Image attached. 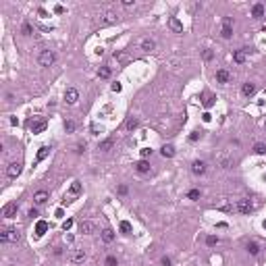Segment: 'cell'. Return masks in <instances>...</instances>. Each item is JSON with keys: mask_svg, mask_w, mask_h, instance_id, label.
<instances>
[{"mask_svg": "<svg viewBox=\"0 0 266 266\" xmlns=\"http://www.w3.org/2000/svg\"><path fill=\"white\" fill-rule=\"evenodd\" d=\"M0 241L2 243H19L21 241V233L17 229H4L0 233Z\"/></svg>", "mask_w": 266, "mask_h": 266, "instance_id": "cell-1", "label": "cell"}, {"mask_svg": "<svg viewBox=\"0 0 266 266\" xmlns=\"http://www.w3.org/2000/svg\"><path fill=\"white\" fill-rule=\"evenodd\" d=\"M37 60H40V65H42V67H52V65H54V60H56V54H54L52 50H44V52L40 54V58H37Z\"/></svg>", "mask_w": 266, "mask_h": 266, "instance_id": "cell-2", "label": "cell"}, {"mask_svg": "<svg viewBox=\"0 0 266 266\" xmlns=\"http://www.w3.org/2000/svg\"><path fill=\"white\" fill-rule=\"evenodd\" d=\"M216 208L222 210V212H233V210H237V204H233V200L225 197V200H220L218 204H216Z\"/></svg>", "mask_w": 266, "mask_h": 266, "instance_id": "cell-3", "label": "cell"}, {"mask_svg": "<svg viewBox=\"0 0 266 266\" xmlns=\"http://www.w3.org/2000/svg\"><path fill=\"white\" fill-rule=\"evenodd\" d=\"M77 100H79V92H77L75 87H69V90L65 92V102H67V104H77Z\"/></svg>", "mask_w": 266, "mask_h": 266, "instance_id": "cell-4", "label": "cell"}, {"mask_svg": "<svg viewBox=\"0 0 266 266\" xmlns=\"http://www.w3.org/2000/svg\"><path fill=\"white\" fill-rule=\"evenodd\" d=\"M237 210H239L241 214H250V212L254 210V204H252L250 200H237Z\"/></svg>", "mask_w": 266, "mask_h": 266, "instance_id": "cell-5", "label": "cell"}, {"mask_svg": "<svg viewBox=\"0 0 266 266\" xmlns=\"http://www.w3.org/2000/svg\"><path fill=\"white\" fill-rule=\"evenodd\" d=\"M233 35V19L225 17L222 19V37H231Z\"/></svg>", "mask_w": 266, "mask_h": 266, "instance_id": "cell-6", "label": "cell"}, {"mask_svg": "<svg viewBox=\"0 0 266 266\" xmlns=\"http://www.w3.org/2000/svg\"><path fill=\"white\" fill-rule=\"evenodd\" d=\"M216 160H218L220 168H231V164H233L231 156H227L225 152H218V154H216Z\"/></svg>", "mask_w": 266, "mask_h": 266, "instance_id": "cell-7", "label": "cell"}, {"mask_svg": "<svg viewBox=\"0 0 266 266\" xmlns=\"http://www.w3.org/2000/svg\"><path fill=\"white\" fill-rule=\"evenodd\" d=\"M6 175H9L11 179L19 177V175H21V164H19V162H11V164H9V168H6Z\"/></svg>", "mask_w": 266, "mask_h": 266, "instance_id": "cell-8", "label": "cell"}, {"mask_svg": "<svg viewBox=\"0 0 266 266\" xmlns=\"http://www.w3.org/2000/svg\"><path fill=\"white\" fill-rule=\"evenodd\" d=\"M168 27L173 29L175 34H183V23H181L177 17H171V19H168Z\"/></svg>", "mask_w": 266, "mask_h": 266, "instance_id": "cell-9", "label": "cell"}, {"mask_svg": "<svg viewBox=\"0 0 266 266\" xmlns=\"http://www.w3.org/2000/svg\"><path fill=\"white\" fill-rule=\"evenodd\" d=\"M15 214H17V204H15V202L6 204V206H4V210H2V216H4V218H12Z\"/></svg>", "mask_w": 266, "mask_h": 266, "instance_id": "cell-10", "label": "cell"}, {"mask_svg": "<svg viewBox=\"0 0 266 266\" xmlns=\"http://www.w3.org/2000/svg\"><path fill=\"white\" fill-rule=\"evenodd\" d=\"M191 173L193 175H204L206 173V164H204L202 160H196L193 164H191Z\"/></svg>", "mask_w": 266, "mask_h": 266, "instance_id": "cell-11", "label": "cell"}, {"mask_svg": "<svg viewBox=\"0 0 266 266\" xmlns=\"http://www.w3.org/2000/svg\"><path fill=\"white\" fill-rule=\"evenodd\" d=\"M94 222H90V220H81L79 222V231L81 233H85V235H90V233H94Z\"/></svg>", "mask_w": 266, "mask_h": 266, "instance_id": "cell-12", "label": "cell"}, {"mask_svg": "<svg viewBox=\"0 0 266 266\" xmlns=\"http://www.w3.org/2000/svg\"><path fill=\"white\" fill-rule=\"evenodd\" d=\"M154 48H156V42H154V40H150V37H144V40H141V50H144V52H150Z\"/></svg>", "mask_w": 266, "mask_h": 266, "instance_id": "cell-13", "label": "cell"}, {"mask_svg": "<svg viewBox=\"0 0 266 266\" xmlns=\"http://www.w3.org/2000/svg\"><path fill=\"white\" fill-rule=\"evenodd\" d=\"M71 260H73L75 264H81V262L85 260V250H75L73 256H71Z\"/></svg>", "mask_w": 266, "mask_h": 266, "instance_id": "cell-14", "label": "cell"}, {"mask_svg": "<svg viewBox=\"0 0 266 266\" xmlns=\"http://www.w3.org/2000/svg\"><path fill=\"white\" fill-rule=\"evenodd\" d=\"M34 200H35V204H37V206L46 204V202H48V191H44V189H42V191H37V193L34 196Z\"/></svg>", "mask_w": 266, "mask_h": 266, "instance_id": "cell-15", "label": "cell"}, {"mask_svg": "<svg viewBox=\"0 0 266 266\" xmlns=\"http://www.w3.org/2000/svg\"><path fill=\"white\" fill-rule=\"evenodd\" d=\"M229 79H231L229 71H225V69L216 71V81H218V83H229Z\"/></svg>", "mask_w": 266, "mask_h": 266, "instance_id": "cell-16", "label": "cell"}, {"mask_svg": "<svg viewBox=\"0 0 266 266\" xmlns=\"http://www.w3.org/2000/svg\"><path fill=\"white\" fill-rule=\"evenodd\" d=\"M104 25H108V23H116V15L112 11H106L104 15H102V19H100Z\"/></svg>", "mask_w": 266, "mask_h": 266, "instance_id": "cell-17", "label": "cell"}, {"mask_svg": "<svg viewBox=\"0 0 266 266\" xmlns=\"http://www.w3.org/2000/svg\"><path fill=\"white\" fill-rule=\"evenodd\" d=\"M79 193H81V183L79 181H73V185H71V189H69V196L75 197V196H79Z\"/></svg>", "mask_w": 266, "mask_h": 266, "instance_id": "cell-18", "label": "cell"}, {"mask_svg": "<svg viewBox=\"0 0 266 266\" xmlns=\"http://www.w3.org/2000/svg\"><path fill=\"white\" fill-rule=\"evenodd\" d=\"M31 129H34V133H42L46 129V121H37V123L31 121Z\"/></svg>", "mask_w": 266, "mask_h": 266, "instance_id": "cell-19", "label": "cell"}, {"mask_svg": "<svg viewBox=\"0 0 266 266\" xmlns=\"http://www.w3.org/2000/svg\"><path fill=\"white\" fill-rule=\"evenodd\" d=\"M160 154L164 156V158H171V156H175V148L168 144V146H162V150H160Z\"/></svg>", "mask_w": 266, "mask_h": 266, "instance_id": "cell-20", "label": "cell"}, {"mask_svg": "<svg viewBox=\"0 0 266 266\" xmlns=\"http://www.w3.org/2000/svg\"><path fill=\"white\" fill-rule=\"evenodd\" d=\"M48 152H50V148H48V146H42V148L37 150V158H35V162H42L48 156Z\"/></svg>", "mask_w": 266, "mask_h": 266, "instance_id": "cell-21", "label": "cell"}, {"mask_svg": "<svg viewBox=\"0 0 266 266\" xmlns=\"http://www.w3.org/2000/svg\"><path fill=\"white\" fill-rule=\"evenodd\" d=\"M135 168H137L139 173H150V164H148V160H139L137 164H135Z\"/></svg>", "mask_w": 266, "mask_h": 266, "instance_id": "cell-22", "label": "cell"}, {"mask_svg": "<svg viewBox=\"0 0 266 266\" xmlns=\"http://www.w3.org/2000/svg\"><path fill=\"white\" fill-rule=\"evenodd\" d=\"M254 92H256V85H254V83H250V81H247V83L243 85V96H252Z\"/></svg>", "mask_w": 266, "mask_h": 266, "instance_id": "cell-23", "label": "cell"}, {"mask_svg": "<svg viewBox=\"0 0 266 266\" xmlns=\"http://www.w3.org/2000/svg\"><path fill=\"white\" fill-rule=\"evenodd\" d=\"M46 231H48V222L40 220V222H37V227H35V233H37V235H44Z\"/></svg>", "mask_w": 266, "mask_h": 266, "instance_id": "cell-24", "label": "cell"}, {"mask_svg": "<svg viewBox=\"0 0 266 266\" xmlns=\"http://www.w3.org/2000/svg\"><path fill=\"white\" fill-rule=\"evenodd\" d=\"M252 15H254V19H260V17L264 15V6H262V4H256L254 11H252Z\"/></svg>", "mask_w": 266, "mask_h": 266, "instance_id": "cell-25", "label": "cell"}, {"mask_svg": "<svg viewBox=\"0 0 266 266\" xmlns=\"http://www.w3.org/2000/svg\"><path fill=\"white\" fill-rule=\"evenodd\" d=\"M102 239H104L106 243H110L112 239H115V233L110 231V229H104V231H102Z\"/></svg>", "mask_w": 266, "mask_h": 266, "instance_id": "cell-26", "label": "cell"}, {"mask_svg": "<svg viewBox=\"0 0 266 266\" xmlns=\"http://www.w3.org/2000/svg\"><path fill=\"white\" fill-rule=\"evenodd\" d=\"M233 58H235V62H245V52H243V50H237V52L233 54Z\"/></svg>", "mask_w": 266, "mask_h": 266, "instance_id": "cell-27", "label": "cell"}, {"mask_svg": "<svg viewBox=\"0 0 266 266\" xmlns=\"http://www.w3.org/2000/svg\"><path fill=\"white\" fill-rule=\"evenodd\" d=\"M112 144H115L112 139H106V141H102V144H100V150H102V152H108L110 148H112Z\"/></svg>", "mask_w": 266, "mask_h": 266, "instance_id": "cell-28", "label": "cell"}, {"mask_svg": "<svg viewBox=\"0 0 266 266\" xmlns=\"http://www.w3.org/2000/svg\"><path fill=\"white\" fill-rule=\"evenodd\" d=\"M121 231L125 233V235H129V233H131V222H127V220H123V222H121Z\"/></svg>", "mask_w": 266, "mask_h": 266, "instance_id": "cell-29", "label": "cell"}, {"mask_svg": "<svg viewBox=\"0 0 266 266\" xmlns=\"http://www.w3.org/2000/svg\"><path fill=\"white\" fill-rule=\"evenodd\" d=\"M98 75H100L102 79H106V77H110V69H108V67H102V69L98 71Z\"/></svg>", "mask_w": 266, "mask_h": 266, "instance_id": "cell-30", "label": "cell"}, {"mask_svg": "<svg viewBox=\"0 0 266 266\" xmlns=\"http://www.w3.org/2000/svg\"><path fill=\"white\" fill-rule=\"evenodd\" d=\"M247 250H250V254H252V256H256V254H258V252H260V247H258V243H250V245H247Z\"/></svg>", "mask_w": 266, "mask_h": 266, "instance_id": "cell-31", "label": "cell"}, {"mask_svg": "<svg viewBox=\"0 0 266 266\" xmlns=\"http://www.w3.org/2000/svg\"><path fill=\"white\" fill-rule=\"evenodd\" d=\"M204 104H206V106L210 108V106L214 104V96H210V94H206V96H204Z\"/></svg>", "mask_w": 266, "mask_h": 266, "instance_id": "cell-32", "label": "cell"}, {"mask_svg": "<svg viewBox=\"0 0 266 266\" xmlns=\"http://www.w3.org/2000/svg\"><path fill=\"white\" fill-rule=\"evenodd\" d=\"M65 131L73 133V131H75V123H73V121H65Z\"/></svg>", "mask_w": 266, "mask_h": 266, "instance_id": "cell-33", "label": "cell"}, {"mask_svg": "<svg viewBox=\"0 0 266 266\" xmlns=\"http://www.w3.org/2000/svg\"><path fill=\"white\" fill-rule=\"evenodd\" d=\"M254 150H256V154H266V146L264 144H256Z\"/></svg>", "mask_w": 266, "mask_h": 266, "instance_id": "cell-34", "label": "cell"}, {"mask_svg": "<svg viewBox=\"0 0 266 266\" xmlns=\"http://www.w3.org/2000/svg\"><path fill=\"white\" fill-rule=\"evenodd\" d=\"M135 127H137V119H129V121H127V129H129V131H133Z\"/></svg>", "mask_w": 266, "mask_h": 266, "instance_id": "cell-35", "label": "cell"}, {"mask_svg": "<svg viewBox=\"0 0 266 266\" xmlns=\"http://www.w3.org/2000/svg\"><path fill=\"white\" fill-rule=\"evenodd\" d=\"M115 58L121 60V62H125V60H127V52H115Z\"/></svg>", "mask_w": 266, "mask_h": 266, "instance_id": "cell-36", "label": "cell"}, {"mask_svg": "<svg viewBox=\"0 0 266 266\" xmlns=\"http://www.w3.org/2000/svg\"><path fill=\"white\" fill-rule=\"evenodd\" d=\"M92 131L98 135V133H102V131H104V127H102V125H98V123H94V125H92Z\"/></svg>", "mask_w": 266, "mask_h": 266, "instance_id": "cell-37", "label": "cell"}, {"mask_svg": "<svg viewBox=\"0 0 266 266\" xmlns=\"http://www.w3.org/2000/svg\"><path fill=\"white\" fill-rule=\"evenodd\" d=\"M189 200H200V189H191L189 191Z\"/></svg>", "mask_w": 266, "mask_h": 266, "instance_id": "cell-38", "label": "cell"}, {"mask_svg": "<svg viewBox=\"0 0 266 266\" xmlns=\"http://www.w3.org/2000/svg\"><path fill=\"white\" fill-rule=\"evenodd\" d=\"M206 243H208V245H216V243H218V237L210 235V237H206Z\"/></svg>", "mask_w": 266, "mask_h": 266, "instance_id": "cell-39", "label": "cell"}, {"mask_svg": "<svg viewBox=\"0 0 266 266\" xmlns=\"http://www.w3.org/2000/svg\"><path fill=\"white\" fill-rule=\"evenodd\" d=\"M106 266H116V258L115 256H108V258H106Z\"/></svg>", "mask_w": 266, "mask_h": 266, "instance_id": "cell-40", "label": "cell"}, {"mask_svg": "<svg viewBox=\"0 0 266 266\" xmlns=\"http://www.w3.org/2000/svg\"><path fill=\"white\" fill-rule=\"evenodd\" d=\"M200 135H202V133H200V131H193V133H191V135H189V139H191V141H196V139H200Z\"/></svg>", "mask_w": 266, "mask_h": 266, "instance_id": "cell-41", "label": "cell"}, {"mask_svg": "<svg viewBox=\"0 0 266 266\" xmlns=\"http://www.w3.org/2000/svg\"><path fill=\"white\" fill-rule=\"evenodd\" d=\"M71 227H73V220H65V222H62V229H65V231L71 229Z\"/></svg>", "mask_w": 266, "mask_h": 266, "instance_id": "cell-42", "label": "cell"}, {"mask_svg": "<svg viewBox=\"0 0 266 266\" xmlns=\"http://www.w3.org/2000/svg\"><path fill=\"white\" fill-rule=\"evenodd\" d=\"M150 154H152L150 148H141V156H144V158H146V156H150Z\"/></svg>", "mask_w": 266, "mask_h": 266, "instance_id": "cell-43", "label": "cell"}, {"mask_svg": "<svg viewBox=\"0 0 266 266\" xmlns=\"http://www.w3.org/2000/svg\"><path fill=\"white\" fill-rule=\"evenodd\" d=\"M123 6H127V9H129V6H133V0H123Z\"/></svg>", "mask_w": 266, "mask_h": 266, "instance_id": "cell-44", "label": "cell"}, {"mask_svg": "<svg viewBox=\"0 0 266 266\" xmlns=\"http://www.w3.org/2000/svg\"><path fill=\"white\" fill-rule=\"evenodd\" d=\"M112 92H121V83H112Z\"/></svg>", "mask_w": 266, "mask_h": 266, "instance_id": "cell-45", "label": "cell"}, {"mask_svg": "<svg viewBox=\"0 0 266 266\" xmlns=\"http://www.w3.org/2000/svg\"><path fill=\"white\" fill-rule=\"evenodd\" d=\"M23 34H25V35L31 34V27H29V25H25V27H23Z\"/></svg>", "mask_w": 266, "mask_h": 266, "instance_id": "cell-46", "label": "cell"}, {"mask_svg": "<svg viewBox=\"0 0 266 266\" xmlns=\"http://www.w3.org/2000/svg\"><path fill=\"white\" fill-rule=\"evenodd\" d=\"M204 58H206V60H210V58H212V52H210V50H206V52H204Z\"/></svg>", "mask_w": 266, "mask_h": 266, "instance_id": "cell-47", "label": "cell"}, {"mask_svg": "<svg viewBox=\"0 0 266 266\" xmlns=\"http://www.w3.org/2000/svg\"><path fill=\"white\" fill-rule=\"evenodd\" d=\"M119 193H123V196H125V193H127V187L121 185V187H119Z\"/></svg>", "mask_w": 266, "mask_h": 266, "instance_id": "cell-48", "label": "cell"}, {"mask_svg": "<svg viewBox=\"0 0 266 266\" xmlns=\"http://www.w3.org/2000/svg\"><path fill=\"white\" fill-rule=\"evenodd\" d=\"M162 266H171V260H168V258H162Z\"/></svg>", "mask_w": 266, "mask_h": 266, "instance_id": "cell-49", "label": "cell"}, {"mask_svg": "<svg viewBox=\"0 0 266 266\" xmlns=\"http://www.w3.org/2000/svg\"><path fill=\"white\" fill-rule=\"evenodd\" d=\"M29 216H31V218H35V216H37V210L31 208V210H29Z\"/></svg>", "mask_w": 266, "mask_h": 266, "instance_id": "cell-50", "label": "cell"}, {"mask_svg": "<svg viewBox=\"0 0 266 266\" xmlns=\"http://www.w3.org/2000/svg\"><path fill=\"white\" fill-rule=\"evenodd\" d=\"M83 150H85V144H79V146H77V152H79V154H81V152H83Z\"/></svg>", "mask_w": 266, "mask_h": 266, "instance_id": "cell-51", "label": "cell"}, {"mask_svg": "<svg viewBox=\"0 0 266 266\" xmlns=\"http://www.w3.org/2000/svg\"><path fill=\"white\" fill-rule=\"evenodd\" d=\"M264 229H266V220H264Z\"/></svg>", "mask_w": 266, "mask_h": 266, "instance_id": "cell-52", "label": "cell"}, {"mask_svg": "<svg viewBox=\"0 0 266 266\" xmlns=\"http://www.w3.org/2000/svg\"><path fill=\"white\" fill-rule=\"evenodd\" d=\"M264 127H266V123H264Z\"/></svg>", "mask_w": 266, "mask_h": 266, "instance_id": "cell-53", "label": "cell"}]
</instances>
